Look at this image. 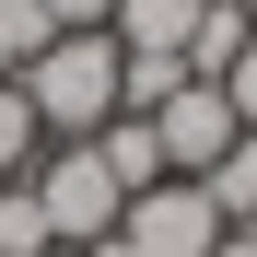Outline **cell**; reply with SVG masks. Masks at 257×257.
<instances>
[{
  "instance_id": "5bb4252c",
  "label": "cell",
  "mask_w": 257,
  "mask_h": 257,
  "mask_svg": "<svg viewBox=\"0 0 257 257\" xmlns=\"http://www.w3.org/2000/svg\"><path fill=\"white\" fill-rule=\"evenodd\" d=\"M210 257H257V234H222V245H210Z\"/></svg>"
},
{
  "instance_id": "8992f818",
  "label": "cell",
  "mask_w": 257,
  "mask_h": 257,
  "mask_svg": "<svg viewBox=\"0 0 257 257\" xmlns=\"http://www.w3.org/2000/svg\"><path fill=\"white\" fill-rule=\"evenodd\" d=\"M94 164L117 176V199L164 187V141H152V117H105V128H94Z\"/></svg>"
},
{
  "instance_id": "9c48e42d",
  "label": "cell",
  "mask_w": 257,
  "mask_h": 257,
  "mask_svg": "<svg viewBox=\"0 0 257 257\" xmlns=\"http://www.w3.org/2000/svg\"><path fill=\"white\" fill-rule=\"evenodd\" d=\"M0 257H59V245H47V210H35V187H24V176L0 187Z\"/></svg>"
},
{
  "instance_id": "8fae6325",
  "label": "cell",
  "mask_w": 257,
  "mask_h": 257,
  "mask_svg": "<svg viewBox=\"0 0 257 257\" xmlns=\"http://www.w3.org/2000/svg\"><path fill=\"white\" fill-rule=\"evenodd\" d=\"M35 47H47V12H35V0H0V82H24Z\"/></svg>"
},
{
  "instance_id": "277c9868",
  "label": "cell",
  "mask_w": 257,
  "mask_h": 257,
  "mask_svg": "<svg viewBox=\"0 0 257 257\" xmlns=\"http://www.w3.org/2000/svg\"><path fill=\"white\" fill-rule=\"evenodd\" d=\"M152 141H164V176H210V164H222L245 128H234V105H222V82H176V94L152 105Z\"/></svg>"
},
{
  "instance_id": "9a60e30c",
  "label": "cell",
  "mask_w": 257,
  "mask_h": 257,
  "mask_svg": "<svg viewBox=\"0 0 257 257\" xmlns=\"http://www.w3.org/2000/svg\"><path fill=\"white\" fill-rule=\"evenodd\" d=\"M245 24H257V0H245Z\"/></svg>"
},
{
  "instance_id": "7c38bea8",
  "label": "cell",
  "mask_w": 257,
  "mask_h": 257,
  "mask_svg": "<svg viewBox=\"0 0 257 257\" xmlns=\"http://www.w3.org/2000/svg\"><path fill=\"white\" fill-rule=\"evenodd\" d=\"M35 12H47V35H105L117 0H35Z\"/></svg>"
},
{
  "instance_id": "e0dca14e",
  "label": "cell",
  "mask_w": 257,
  "mask_h": 257,
  "mask_svg": "<svg viewBox=\"0 0 257 257\" xmlns=\"http://www.w3.org/2000/svg\"><path fill=\"white\" fill-rule=\"evenodd\" d=\"M59 257H70V245H59Z\"/></svg>"
},
{
  "instance_id": "4fadbf2b",
  "label": "cell",
  "mask_w": 257,
  "mask_h": 257,
  "mask_svg": "<svg viewBox=\"0 0 257 257\" xmlns=\"http://www.w3.org/2000/svg\"><path fill=\"white\" fill-rule=\"evenodd\" d=\"M222 105H234V128H257V35H245V59L222 70Z\"/></svg>"
},
{
  "instance_id": "52a82bcc",
  "label": "cell",
  "mask_w": 257,
  "mask_h": 257,
  "mask_svg": "<svg viewBox=\"0 0 257 257\" xmlns=\"http://www.w3.org/2000/svg\"><path fill=\"white\" fill-rule=\"evenodd\" d=\"M245 35H257V24H245V0H210V12H199V35L176 47V70H187V82H222V70L245 59Z\"/></svg>"
},
{
  "instance_id": "ba28073f",
  "label": "cell",
  "mask_w": 257,
  "mask_h": 257,
  "mask_svg": "<svg viewBox=\"0 0 257 257\" xmlns=\"http://www.w3.org/2000/svg\"><path fill=\"white\" fill-rule=\"evenodd\" d=\"M199 199L222 210V234H245V222H257V128H245V141H234V152L199 176Z\"/></svg>"
},
{
  "instance_id": "2e32d148",
  "label": "cell",
  "mask_w": 257,
  "mask_h": 257,
  "mask_svg": "<svg viewBox=\"0 0 257 257\" xmlns=\"http://www.w3.org/2000/svg\"><path fill=\"white\" fill-rule=\"evenodd\" d=\"M245 234H257V222H245Z\"/></svg>"
},
{
  "instance_id": "5b68a950",
  "label": "cell",
  "mask_w": 257,
  "mask_h": 257,
  "mask_svg": "<svg viewBox=\"0 0 257 257\" xmlns=\"http://www.w3.org/2000/svg\"><path fill=\"white\" fill-rule=\"evenodd\" d=\"M199 12H210V0H117L105 35H117V59H176L199 35Z\"/></svg>"
},
{
  "instance_id": "3957f363",
  "label": "cell",
  "mask_w": 257,
  "mask_h": 257,
  "mask_svg": "<svg viewBox=\"0 0 257 257\" xmlns=\"http://www.w3.org/2000/svg\"><path fill=\"white\" fill-rule=\"evenodd\" d=\"M117 245L128 257H210V245H222V210H210L187 176H164V187H141L117 210Z\"/></svg>"
},
{
  "instance_id": "30bf717a",
  "label": "cell",
  "mask_w": 257,
  "mask_h": 257,
  "mask_svg": "<svg viewBox=\"0 0 257 257\" xmlns=\"http://www.w3.org/2000/svg\"><path fill=\"white\" fill-rule=\"evenodd\" d=\"M35 152H47V141H35V105L0 82V187H12V176H35Z\"/></svg>"
},
{
  "instance_id": "7a4b0ae2",
  "label": "cell",
  "mask_w": 257,
  "mask_h": 257,
  "mask_svg": "<svg viewBox=\"0 0 257 257\" xmlns=\"http://www.w3.org/2000/svg\"><path fill=\"white\" fill-rule=\"evenodd\" d=\"M24 187H35V210H47V245H70V257H82V245H105V234H117V210H128L117 176L94 164V141L35 152V176H24Z\"/></svg>"
},
{
  "instance_id": "6da1fadb",
  "label": "cell",
  "mask_w": 257,
  "mask_h": 257,
  "mask_svg": "<svg viewBox=\"0 0 257 257\" xmlns=\"http://www.w3.org/2000/svg\"><path fill=\"white\" fill-rule=\"evenodd\" d=\"M12 94L35 105V141H94L117 117V35H47Z\"/></svg>"
}]
</instances>
